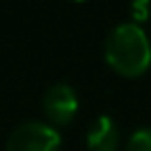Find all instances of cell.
Returning <instances> with one entry per match:
<instances>
[{"label": "cell", "mask_w": 151, "mask_h": 151, "mask_svg": "<svg viewBox=\"0 0 151 151\" xmlns=\"http://www.w3.org/2000/svg\"><path fill=\"white\" fill-rule=\"evenodd\" d=\"M106 60L124 77L145 73L151 64V44L145 31L137 23H122L112 29L106 40Z\"/></svg>", "instance_id": "6da1fadb"}, {"label": "cell", "mask_w": 151, "mask_h": 151, "mask_svg": "<svg viewBox=\"0 0 151 151\" xmlns=\"http://www.w3.org/2000/svg\"><path fill=\"white\" fill-rule=\"evenodd\" d=\"M58 132L42 122H25L9 137L6 151H58Z\"/></svg>", "instance_id": "7a4b0ae2"}, {"label": "cell", "mask_w": 151, "mask_h": 151, "mask_svg": "<svg viewBox=\"0 0 151 151\" xmlns=\"http://www.w3.org/2000/svg\"><path fill=\"white\" fill-rule=\"evenodd\" d=\"M77 108H79L77 93L73 87L64 83L52 85L44 97V110L54 124H68L75 118Z\"/></svg>", "instance_id": "3957f363"}, {"label": "cell", "mask_w": 151, "mask_h": 151, "mask_svg": "<svg viewBox=\"0 0 151 151\" xmlns=\"http://www.w3.org/2000/svg\"><path fill=\"white\" fill-rule=\"evenodd\" d=\"M118 128L110 116H99L93 120L87 132L89 151H116L118 147Z\"/></svg>", "instance_id": "277c9868"}, {"label": "cell", "mask_w": 151, "mask_h": 151, "mask_svg": "<svg viewBox=\"0 0 151 151\" xmlns=\"http://www.w3.org/2000/svg\"><path fill=\"white\" fill-rule=\"evenodd\" d=\"M126 151H151V128L137 130L126 145Z\"/></svg>", "instance_id": "5b68a950"}, {"label": "cell", "mask_w": 151, "mask_h": 151, "mask_svg": "<svg viewBox=\"0 0 151 151\" xmlns=\"http://www.w3.org/2000/svg\"><path fill=\"white\" fill-rule=\"evenodd\" d=\"M151 15V0H132V17L137 21H145Z\"/></svg>", "instance_id": "8992f818"}]
</instances>
